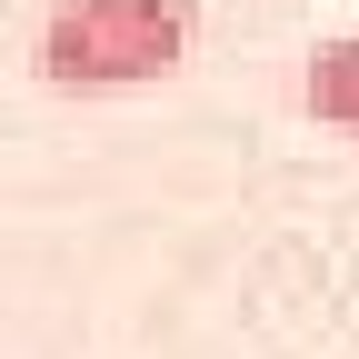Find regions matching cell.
Returning <instances> with one entry per match:
<instances>
[{"mask_svg": "<svg viewBox=\"0 0 359 359\" xmlns=\"http://www.w3.org/2000/svg\"><path fill=\"white\" fill-rule=\"evenodd\" d=\"M30 60L50 90H150L190 60V0H50Z\"/></svg>", "mask_w": 359, "mask_h": 359, "instance_id": "6da1fadb", "label": "cell"}, {"mask_svg": "<svg viewBox=\"0 0 359 359\" xmlns=\"http://www.w3.org/2000/svg\"><path fill=\"white\" fill-rule=\"evenodd\" d=\"M299 100H309V120H330V130L359 140V30L309 40V50H299Z\"/></svg>", "mask_w": 359, "mask_h": 359, "instance_id": "7a4b0ae2", "label": "cell"}]
</instances>
